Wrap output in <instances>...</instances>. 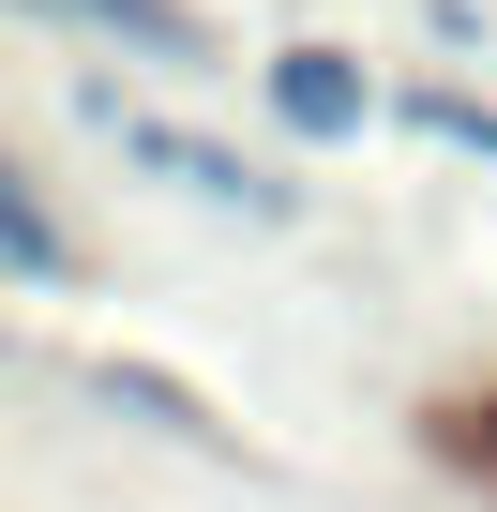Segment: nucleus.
Instances as JSON below:
<instances>
[{
	"mask_svg": "<svg viewBox=\"0 0 497 512\" xmlns=\"http://www.w3.org/2000/svg\"><path fill=\"white\" fill-rule=\"evenodd\" d=\"M121 151L136 166H166L181 196H211V211H287V181H257L241 151H211V136H166V121H121Z\"/></svg>",
	"mask_w": 497,
	"mask_h": 512,
	"instance_id": "f257e3e1",
	"label": "nucleus"
},
{
	"mask_svg": "<svg viewBox=\"0 0 497 512\" xmlns=\"http://www.w3.org/2000/svg\"><path fill=\"white\" fill-rule=\"evenodd\" d=\"M272 121H287V136H362V121H377V91H362V61L287 46V61H272Z\"/></svg>",
	"mask_w": 497,
	"mask_h": 512,
	"instance_id": "f03ea898",
	"label": "nucleus"
},
{
	"mask_svg": "<svg viewBox=\"0 0 497 512\" xmlns=\"http://www.w3.org/2000/svg\"><path fill=\"white\" fill-rule=\"evenodd\" d=\"M61 16H91V31H121V46H151V61H211V31L181 16V0H61Z\"/></svg>",
	"mask_w": 497,
	"mask_h": 512,
	"instance_id": "7ed1b4c3",
	"label": "nucleus"
},
{
	"mask_svg": "<svg viewBox=\"0 0 497 512\" xmlns=\"http://www.w3.org/2000/svg\"><path fill=\"white\" fill-rule=\"evenodd\" d=\"M0 256H16L31 287H61V226H46V196H31V181H0Z\"/></svg>",
	"mask_w": 497,
	"mask_h": 512,
	"instance_id": "20e7f679",
	"label": "nucleus"
},
{
	"mask_svg": "<svg viewBox=\"0 0 497 512\" xmlns=\"http://www.w3.org/2000/svg\"><path fill=\"white\" fill-rule=\"evenodd\" d=\"M407 121H422V136H437V151H497V106H467V91H422V106H407Z\"/></svg>",
	"mask_w": 497,
	"mask_h": 512,
	"instance_id": "39448f33",
	"label": "nucleus"
}]
</instances>
